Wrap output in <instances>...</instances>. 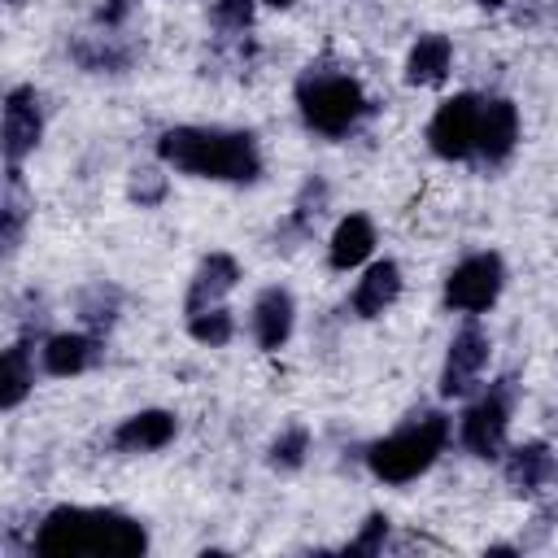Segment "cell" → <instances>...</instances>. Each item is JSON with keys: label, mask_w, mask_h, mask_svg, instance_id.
I'll list each match as a JSON object with an SVG mask.
<instances>
[{"label": "cell", "mask_w": 558, "mask_h": 558, "mask_svg": "<svg viewBox=\"0 0 558 558\" xmlns=\"http://www.w3.org/2000/svg\"><path fill=\"white\" fill-rule=\"evenodd\" d=\"M35 549L44 558H78V554H96V558H135L148 549V536L135 519L118 514V510H87V506H61L52 510L39 532H35Z\"/></svg>", "instance_id": "6da1fadb"}, {"label": "cell", "mask_w": 558, "mask_h": 558, "mask_svg": "<svg viewBox=\"0 0 558 558\" xmlns=\"http://www.w3.org/2000/svg\"><path fill=\"white\" fill-rule=\"evenodd\" d=\"M157 153L166 166L196 174V179H222V183H253L262 174V153L248 131H222V126H174L157 140Z\"/></svg>", "instance_id": "7a4b0ae2"}, {"label": "cell", "mask_w": 558, "mask_h": 558, "mask_svg": "<svg viewBox=\"0 0 558 558\" xmlns=\"http://www.w3.org/2000/svg\"><path fill=\"white\" fill-rule=\"evenodd\" d=\"M445 440H449V418L445 414H423V418L405 423L401 432L375 440L371 453H366V462H371V471L384 484H410L414 475H423L436 462V453L445 449Z\"/></svg>", "instance_id": "3957f363"}, {"label": "cell", "mask_w": 558, "mask_h": 558, "mask_svg": "<svg viewBox=\"0 0 558 558\" xmlns=\"http://www.w3.org/2000/svg\"><path fill=\"white\" fill-rule=\"evenodd\" d=\"M296 105L305 126L323 131V135H344L362 113H366V96L349 74H305L296 83Z\"/></svg>", "instance_id": "277c9868"}, {"label": "cell", "mask_w": 558, "mask_h": 558, "mask_svg": "<svg viewBox=\"0 0 558 558\" xmlns=\"http://www.w3.org/2000/svg\"><path fill=\"white\" fill-rule=\"evenodd\" d=\"M480 122H484V100L462 92V96H449L432 122H427V144L436 157L445 161H462L471 153H480Z\"/></svg>", "instance_id": "5b68a950"}, {"label": "cell", "mask_w": 558, "mask_h": 558, "mask_svg": "<svg viewBox=\"0 0 558 558\" xmlns=\"http://www.w3.org/2000/svg\"><path fill=\"white\" fill-rule=\"evenodd\" d=\"M510 397H514V388H510V379H501L462 414V445L475 458H501L506 427H510Z\"/></svg>", "instance_id": "8992f818"}, {"label": "cell", "mask_w": 558, "mask_h": 558, "mask_svg": "<svg viewBox=\"0 0 558 558\" xmlns=\"http://www.w3.org/2000/svg\"><path fill=\"white\" fill-rule=\"evenodd\" d=\"M501 292V257L497 253H475L466 262H458L445 279V305L462 310V314H480L497 301Z\"/></svg>", "instance_id": "52a82bcc"}, {"label": "cell", "mask_w": 558, "mask_h": 558, "mask_svg": "<svg viewBox=\"0 0 558 558\" xmlns=\"http://www.w3.org/2000/svg\"><path fill=\"white\" fill-rule=\"evenodd\" d=\"M39 131H44V109L35 87H13L4 96V161L17 166L39 144Z\"/></svg>", "instance_id": "ba28073f"}, {"label": "cell", "mask_w": 558, "mask_h": 558, "mask_svg": "<svg viewBox=\"0 0 558 558\" xmlns=\"http://www.w3.org/2000/svg\"><path fill=\"white\" fill-rule=\"evenodd\" d=\"M484 362H488V336L471 323V327H462V331L453 336V344H449V353H445L440 392H445V397H462V392L475 384V375L484 371Z\"/></svg>", "instance_id": "9c48e42d"}, {"label": "cell", "mask_w": 558, "mask_h": 558, "mask_svg": "<svg viewBox=\"0 0 558 558\" xmlns=\"http://www.w3.org/2000/svg\"><path fill=\"white\" fill-rule=\"evenodd\" d=\"M235 279H240L235 257H227V253H209V257L196 266V275H192V288H187V314H201V310L218 305V301L235 288Z\"/></svg>", "instance_id": "30bf717a"}, {"label": "cell", "mask_w": 558, "mask_h": 558, "mask_svg": "<svg viewBox=\"0 0 558 558\" xmlns=\"http://www.w3.org/2000/svg\"><path fill=\"white\" fill-rule=\"evenodd\" d=\"M519 144V109L510 100H484V122H480V157L506 161Z\"/></svg>", "instance_id": "8fae6325"}, {"label": "cell", "mask_w": 558, "mask_h": 558, "mask_svg": "<svg viewBox=\"0 0 558 558\" xmlns=\"http://www.w3.org/2000/svg\"><path fill=\"white\" fill-rule=\"evenodd\" d=\"M170 436H174V414H166V410H140V414L122 418V427L113 432V445L122 453H148V449L170 445Z\"/></svg>", "instance_id": "7c38bea8"}, {"label": "cell", "mask_w": 558, "mask_h": 558, "mask_svg": "<svg viewBox=\"0 0 558 558\" xmlns=\"http://www.w3.org/2000/svg\"><path fill=\"white\" fill-rule=\"evenodd\" d=\"M371 248H375V227H371V218H366V214H349V218H340L336 231H331L327 262H331L336 270H353V266H362V262L371 257Z\"/></svg>", "instance_id": "4fadbf2b"}, {"label": "cell", "mask_w": 558, "mask_h": 558, "mask_svg": "<svg viewBox=\"0 0 558 558\" xmlns=\"http://www.w3.org/2000/svg\"><path fill=\"white\" fill-rule=\"evenodd\" d=\"M292 296L283 288H266L253 305V336L262 349H279L292 336Z\"/></svg>", "instance_id": "5bb4252c"}, {"label": "cell", "mask_w": 558, "mask_h": 558, "mask_svg": "<svg viewBox=\"0 0 558 558\" xmlns=\"http://www.w3.org/2000/svg\"><path fill=\"white\" fill-rule=\"evenodd\" d=\"M397 296H401V270H397V262H375L362 275L357 292H353V310L362 318H379Z\"/></svg>", "instance_id": "9a60e30c"}, {"label": "cell", "mask_w": 558, "mask_h": 558, "mask_svg": "<svg viewBox=\"0 0 558 558\" xmlns=\"http://www.w3.org/2000/svg\"><path fill=\"white\" fill-rule=\"evenodd\" d=\"M449 61H453V44L445 35H423L410 57H405V83L414 87H436L445 74H449Z\"/></svg>", "instance_id": "2e32d148"}, {"label": "cell", "mask_w": 558, "mask_h": 558, "mask_svg": "<svg viewBox=\"0 0 558 558\" xmlns=\"http://www.w3.org/2000/svg\"><path fill=\"white\" fill-rule=\"evenodd\" d=\"M96 336H78V331H61V336H48L44 344V371L48 375H78L96 362Z\"/></svg>", "instance_id": "e0dca14e"}, {"label": "cell", "mask_w": 558, "mask_h": 558, "mask_svg": "<svg viewBox=\"0 0 558 558\" xmlns=\"http://www.w3.org/2000/svg\"><path fill=\"white\" fill-rule=\"evenodd\" d=\"M549 471H554V458H549L545 445H519V449H510V458H506V480H510L519 493H536V488L549 480Z\"/></svg>", "instance_id": "ac0fdd59"}, {"label": "cell", "mask_w": 558, "mask_h": 558, "mask_svg": "<svg viewBox=\"0 0 558 558\" xmlns=\"http://www.w3.org/2000/svg\"><path fill=\"white\" fill-rule=\"evenodd\" d=\"M31 384H35L31 349H26V344H9V349H4V362H0V405H4V410L22 405V397L31 392Z\"/></svg>", "instance_id": "d6986e66"}, {"label": "cell", "mask_w": 558, "mask_h": 558, "mask_svg": "<svg viewBox=\"0 0 558 558\" xmlns=\"http://www.w3.org/2000/svg\"><path fill=\"white\" fill-rule=\"evenodd\" d=\"M187 331H192V340H201V344L218 349V344H227V340H231L235 323H231V314H227L222 305H209V310H201V314H187Z\"/></svg>", "instance_id": "ffe728a7"}, {"label": "cell", "mask_w": 558, "mask_h": 558, "mask_svg": "<svg viewBox=\"0 0 558 558\" xmlns=\"http://www.w3.org/2000/svg\"><path fill=\"white\" fill-rule=\"evenodd\" d=\"M305 445H310V432H305V427H288V432L270 445V462L283 466V471H292V466H301Z\"/></svg>", "instance_id": "44dd1931"}, {"label": "cell", "mask_w": 558, "mask_h": 558, "mask_svg": "<svg viewBox=\"0 0 558 558\" xmlns=\"http://www.w3.org/2000/svg\"><path fill=\"white\" fill-rule=\"evenodd\" d=\"M113 305H118V292H105V288H92L87 296H83V318L96 327V331H105L109 323H113Z\"/></svg>", "instance_id": "7402d4cb"}, {"label": "cell", "mask_w": 558, "mask_h": 558, "mask_svg": "<svg viewBox=\"0 0 558 558\" xmlns=\"http://www.w3.org/2000/svg\"><path fill=\"white\" fill-rule=\"evenodd\" d=\"M384 536H388V519H384V514H371L366 527H362V536H353V541L344 545V554H379Z\"/></svg>", "instance_id": "603a6c76"}, {"label": "cell", "mask_w": 558, "mask_h": 558, "mask_svg": "<svg viewBox=\"0 0 558 558\" xmlns=\"http://www.w3.org/2000/svg\"><path fill=\"white\" fill-rule=\"evenodd\" d=\"M214 17H218L222 31H244L253 22V0H218Z\"/></svg>", "instance_id": "cb8c5ba5"}, {"label": "cell", "mask_w": 558, "mask_h": 558, "mask_svg": "<svg viewBox=\"0 0 558 558\" xmlns=\"http://www.w3.org/2000/svg\"><path fill=\"white\" fill-rule=\"evenodd\" d=\"M22 218H26L22 201H17V196H9V201H4V248H9V253L17 248V235H22Z\"/></svg>", "instance_id": "d4e9b609"}, {"label": "cell", "mask_w": 558, "mask_h": 558, "mask_svg": "<svg viewBox=\"0 0 558 558\" xmlns=\"http://www.w3.org/2000/svg\"><path fill=\"white\" fill-rule=\"evenodd\" d=\"M131 192H135V201H140V205H153V201H161V192H166V187H161V174L140 170V179H135V187H131Z\"/></svg>", "instance_id": "484cf974"}, {"label": "cell", "mask_w": 558, "mask_h": 558, "mask_svg": "<svg viewBox=\"0 0 558 558\" xmlns=\"http://www.w3.org/2000/svg\"><path fill=\"white\" fill-rule=\"evenodd\" d=\"M122 13H126V0H109V4L96 9V22H100V26H118Z\"/></svg>", "instance_id": "4316f807"}, {"label": "cell", "mask_w": 558, "mask_h": 558, "mask_svg": "<svg viewBox=\"0 0 558 558\" xmlns=\"http://www.w3.org/2000/svg\"><path fill=\"white\" fill-rule=\"evenodd\" d=\"M475 4H484V9H501L506 0H475Z\"/></svg>", "instance_id": "83f0119b"}, {"label": "cell", "mask_w": 558, "mask_h": 558, "mask_svg": "<svg viewBox=\"0 0 558 558\" xmlns=\"http://www.w3.org/2000/svg\"><path fill=\"white\" fill-rule=\"evenodd\" d=\"M266 4H275V9H288V4H296V0H266Z\"/></svg>", "instance_id": "f1b7e54d"}, {"label": "cell", "mask_w": 558, "mask_h": 558, "mask_svg": "<svg viewBox=\"0 0 558 558\" xmlns=\"http://www.w3.org/2000/svg\"><path fill=\"white\" fill-rule=\"evenodd\" d=\"M9 4H17V0H9Z\"/></svg>", "instance_id": "f546056e"}]
</instances>
